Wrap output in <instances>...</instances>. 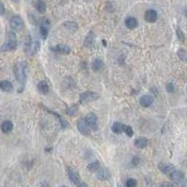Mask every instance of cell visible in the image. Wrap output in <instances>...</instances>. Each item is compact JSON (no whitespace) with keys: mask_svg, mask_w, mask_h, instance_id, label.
Listing matches in <instances>:
<instances>
[{"mask_svg":"<svg viewBox=\"0 0 187 187\" xmlns=\"http://www.w3.org/2000/svg\"><path fill=\"white\" fill-rule=\"evenodd\" d=\"M26 69H27V64L24 61L17 62L13 67V73H14L15 79L22 85V88L18 90V93H22L23 90L24 89V85L26 82Z\"/></svg>","mask_w":187,"mask_h":187,"instance_id":"6da1fadb","label":"cell"},{"mask_svg":"<svg viewBox=\"0 0 187 187\" xmlns=\"http://www.w3.org/2000/svg\"><path fill=\"white\" fill-rule=\"evenodd\" d=\"M17 48V38L14 32L10 31L8 33V41L1 47V52H10Z\"/></svg>","mask_w":187,"mask_h":187,"instance_id":"7a4b0ae2","label":"cell"},{"mask_svg":"<svg viewBox=\"0 0 187 187\" xmlns=\"http://www.w3.org/2000/svg\"><path fill=\"white\" fill-rule=\"evenodd\" d=\"M80 103L81 104H87L94 100H97L99 98V95L95 92H84L80 95Z\"/></svg>","mask_w":187,"mask_h":187,"instance_id":"3957f363","label":"cell"},{"mask_svg":"<svg viewBox=\"0 0 187 187\" xmlns=\"http://www.w3.org/2000/svg\"><path fill=\"white\" fill-rule=\"evenodd\" d=\"M84 119L92 130L97 131L98 129V118L95 113H89Z\"/></svg>","mask_w":187,"mask_h":187,"instance_id":"277c9868","label":"cell"},{"mask_svg":"<svg viewBox=\"0 0 187 187\" xmlns=\"http://www.w3.org/2000/svg\"><path fill=\"white\" fill-rule=\"evenodd\" d=\"M77 127H78V130L83 135V136H90L91 134V128L89 127L87 122L85 121L84 118H81L78 121L77 123Z\"/></svg>","mask_w":187,"mask_h":187,"instance_id":"5b68a950","label":"cell"},{"mask_svg":"<svg viewBox=\"0 0 187 187\" xmlns=\"http://www.w3.org/2000/svg\"><path fill=\"white\" fill-rule=\"evenodd\" d=\"M10 27L13 30L21 31L24 27V22L20 16H13L10 19Z\"/></svg>","mask_w":187,"mask_h":187,"instance_id":"8992f818","label":"cell"},{"mask_svg":"<svg viewBox=\"0 0 187 187\" xmlns=\"http://www.w3.org/2000/svg\"><path fill=\"white\" fill-rule=\"evenodd\" d=\"M49 30H50V21L48 19H44L39 26V34L43 40H45L49 35Z\"/></svg>","mask_w":187,"mask_h":187,"instance_id":"52a82bcc","label":"cell"},{"mask_svg":"<svg viewBox=\"0 0 187 187\" xmlns=\"http://www.w3.org/2000/svg\"><path fill=\"white\" fill-rule=\"evenodd\" d=\"M50 50L55 53H61V54H69L71 52V49L68 45L64 44H58L56 46H52L50 48Z\"/></svg>","mask_w":187,"mask_h":187,"instance_id":"ba28073f","label":"cell"},{"mask_svg":"<svg viewBox=\"0 0 187 187\" xmlns=\"http://www.w3.org/2000/svg\"><path fill=\"white\" fill-rule=\"evenodd\" d=\"M68 175H69V180H70L71 182H73L76 185H78L80 183L81 177H80V174L78 173V171L75 168H69L68 169Z\"/></svg>","mask_w":187,"mask_h":187,"instance_id":"9c48e42d","label":"cell"},{"mask_svg":"<svg viewBox=\"0 0 187 187\" xmlns=\"http://www.w3.org/2000/svg\"><path fill=\"white\" fill-rule=\"evenodd\" d=\"M96 173H97L96 174L97 178L98 180H100V181H107V180H109L110 178V172L106 168H102L101 167Z\"/></svg>","mask_w":187,"mask_h":187,"instance_id":"30bf717a","label":"cell"},{"mask_svg":"<svg viewBox=\"0 0 187 187\" xmlns=\"http://www.w3.org/2000/svg\"><path fill=\"white\" fill-rule=\"evenodd\" d=\"M158 17L157 11L154 10H148L145 11V20L148 23H154L156 22Z\"/></svg>","mask_w":187,"mask_h":187,"instance_id":"8fae6325","label":"cell"},{"mask_svg":"<svg viewBox=\"0 0 187 187\" xmlns=\"http://www.w3.org/2000/svg\"><path fill=\"white\" fill-rule=\"evenodd\" d=\"M158 168L160 169V171L164 174L169 175L171 172H173L175 170V168L173 165L171 164H168V163H160L158 165Z\"/></svg>","mask_w":187,"mask_h":187,"instance_id":"7c38bea8","label":"cell"},{"mask_svg":"<svg viewBox=\"0 0 187 187\" xmlns=\"http://www.w3.org/2000/svg\"><path fill=\"white\" fill-rule=\"evenodd\" d=\"M153 103V98L150 95H145L142 96L139 99V104L143 108H148Z\"/></svg>","mask_w":187,"mask_h":187,"instance_id":"4fadbf2b","label":"cell"},{"mask_svg":"<svg viewBox=\"0 0 187 187\" xmlns=\"http://www.w3.org/2000/svg\"><path fill=\"white\" fill-rule=\"evenodd\" d=\"M169 177H170V179H171L174 182H176V183L181 182V181H183V178H184L183 173H182L181 171H179V170H176V169H175L173 172H171V173L169 174Z\"/></svg>","mask_w":187,"mask_h":187,"instance_id":"5bb4252c","label":"cell"},{"mask_svg":"<svg viewBox=\"0 0 187 187\" xmlns=\"http://www.w3.org/2000/svg\"><path fill=\"white\" fill-rule=\"evenodd\" d=\"M94 43H95V35H94L93 31H90L84 39L83 46L86 48H91L94 45Z\"/></svg>","mask_w":187,"mask_h":187,"instance_id":"9a60e30c","label":"cell"},{"mask_svg":"<svg viewBox=\"0 0 187 187\" xmlns=\"http://www.w3.org/2000/svg\"><path fill=\"white\" fill-rule=\"evenodd\" d=\"M38 90L40 94L42 95H47L50 91V87H49V84L46 81H41L39 82L38 84Z\"/></svg>","mask_w":187,"mask_h":187,"instance_id":"2e32d148","label":"cell"},{"mask_svg":"<svg viewBox=\"0 0 187 187\" xmlns=\"http://www.w3.org/2000/svg\"><path fill=\"white\" fill-rule=\"evenodd\" d=\"M12 129H13V123H12L11 121L8 120V121H5V122L2 123V124H1V130H2L3 133L9 134V133H10L12 131Z\"/></svg>","mask_w":187,"mask_h":187,"instance_id":"e0dca14e","label":"cell"},{"mask_svg":"<svg viewBox=\"0 0 187 187\" xmlns=\"http://www.w3.org/2000/svg\"><path fill=\"white\" fill-rule=\"evenodd\" d=\"M103 67H104V63H103V61L100 58H97V59H95L93 61L92 69L94 71H99V70H101L103 69Z\"/></svg>","mask_w":187,"mask_h":187,"instance_id":"ac0fdd59","label":"cell"},{"mask_svg":"<svg viewBox=\"0 0 187 187\" xmlns=\"http://www.w3.org/2000/svg\"><path fill=\"white\" fill-rule=\"evenodd\" d=\"M124 127H126V124H123L122 123H119V122H115L113 123L111 129H112L113 133H115V134H121V133H123L124 131Z\"/></svg>","mask_w":187,"mask_h":187,"instance_id":"d6986e66","label":"cell"},{"mask_svg":"<svg viewBox=\"0 0 187 187\" xmlns=\"http://www.w3.org/2000/svg\"><path fill=\"white\" fill-rule=\"evenodd\" d=\"M0 89H1L3 92L10 93L13 90V85L9 81H2L1 82H0Z\"/></svg>","mask_w":187,"mask_h":187,"instance_id":"ffe728a7","label":"cell"},{"mask_svg":"<svg viewBox=\"0 0 187 187\" xmlns=\"http://www.w3.org/2000/svg\"><path fill=\"white\" fill-rule=\"evenodd\" d=\"M124 23H126V26L128 28V29H135L137 26H138V21L136 18L134 17H128L126 19V22H124Z\"/></svg>","mask_w":187,"mask_h":187,"instance_id":"44dd1931","label":"cell"},{"mask_svg":"<svg viewBox=\"0 0 187 187\" xmlns=\"http://www.w3.org/2000/svg\"><path fill=\"white\" fill-rule=\"evenodd\" d=\"M34 6L36 8V10L39 12V13H44L46 11V4L43 0H36Z\"/></svg>","mask_w":187,"mask_h":187,"instance_id":"7402d4cb","label":"cell"},{"mask_svg":"<svg viewBox=\"0 0 187 187\" xmlns=\"http://www.w3.org/2000/svg\"><path fill=\"white\" fill-rule=\"evenodd\" d=\"M63 26H64L67 30L70 31V32H75V31H77L78 28H79L78 24H77L75 22H70V21L65 22V23H63Z\"/></svg>","mask_w":187,"mask_h":187,"instance_id":"603a6c76","label":"cell"},{"mask_svg":"<svg viewBox=\"0 0 187 187\" xmlns=\"http://www.w3.org/2000/svg\"><path fill=\"white\" fill-rule=\"evenodd\" d=\"M134 144L139 149H144L148 145V140L146 139H144V138H139V139H135Z\"/></svg>","mask_w":187,"mask_h":187,"instance_id":"cb8c5ba5","label":"cell"},{"mask_svg":"<svg viewBox=\"0 0 187 187\" xmlns=\"http://www.w3.org/2000/svg\"><path fill=\"white\" fill-rule=\"evenodd\" d=\"M101 168V165L98 161H95V162H92L87 166V169L91 172H97L99 168Z\"/></svg>","mask_w":187,"mask_h":187,"instance_id":"d4e9b609","label":"cell"},{"mask_svg":"<svg viewBox=\"0 0 187 187\" xmlns=\"http://www.w3.org/2000/svg\"><path fill=\"white\" fill-rule=\"evenodd\" d=\"M31 46H32V39H31L30 36H27L24 40V44H23V50L26 53L31 51Z\"/></svg>","mask_w":187,"mask_h":187,"instance_id":"484cf974","label":"cell"},{"mask_svg":"<svg viewBox=\"0 0 187 187\" xmlns=\"http://www.w3.org/2000/svg\"><path fill=\"white\" fill-rule=\"evenodd\" d=\"M177 55H178V57H179L182 62H185V63H187V52H186L183 49L178 50Z\"/></svg>","mask_w":187,"mask_h":187,"instance_id":"4316f807","label":"cell"},{"mask_svg":"<svg viewBox=\"0 0 187 187\" xmlns=\"http://www.w3.org/2000/svg\"><path fill=\"white\" fill-rule=\"evenodd\" d=\"M77 113H78L77 105H73V106L69 107V109H67V114H69V116H75Z\"/></svg>","mask_w":187,"mask_h":187,"instance_id":"83f0119b","label":"cell"},{"mask_svg":"<svg viewBox=\"0 0 187 187\" xmlns=\"http://www.w3.org/2000/svg\"><path fill=\"white\" fill-rule=\"evenodd\" d=\"M176 34H177L178 39H179L181 42H183V41H184V34H183L182 30H181L180 27H177V29H176Z\"/></svg>","mask_w":187,"mask_h":187,"instance_id":"f1b7e54d","label":"cell"},{"mask_svg":"<svg viewBox=\"0 0 187 187\" xmlns=\"http://www.w3.org/2000/svg\"><path fill=\"white\" fill-rule=\"evenodd\" d=\"M137 186V180L130 178L127 179L126 181V187H136Z\"/></svg>","mask_w":187,"mask_h":187,"instance_id":"f546056e","label":"cell"},{"mask_svg":"<svg viewBox=\"0 0 187 187\" xmlns=\"http://www.w3.org/2000/svg\"><path fill=\"white\" fill-rule=\"evenodd\" d=\"M124 133L127 134V137H129V138H132L133 137V135H134V131H133V129H132V127H130V126H126V127H124V131H123Z\"/></svg>","mask_w":187,"mask_h":187,"instance_id":"4dcf8cb0","label":"cell"},{"mask_svg":"<svg viewBox=\"0 0 187 187\" xmlns=\"http://www.w3.org/2000/svg\"><path fill=\"white\" fill-rule=\"evenodd\" d=\"M39 49V43L38 41H36L35 43H32V46H31V51H30L31 53H32V55H34Z\"/></svg>","mask_w":187,"mask_h":187,"instance_id":"1f68e13d","label":"cell"},{"mask_svg":"<svg viewBox=\"0 0 187 187\" xmlns=\"http://www.w3.org/2000/svg\"><path fill=\"white\" fill-rule=\"evenodd\" d=\"M139 162H140L139 157L135 156V157H133V159H132V161H131V165H132L133 167H137V166L139 164Z\"/></svg>","mask_w":187,"mask_h":187,"instance_id":"d6a6232c","label":"cell"},{"mask_svg":"<svg viewBox=\"0 0 187 187\" xmlns=\"http://www.w3.org/2000/svg\"><path fill=\"white\" fill-rule=\"evenodd\" d=\"M174 90H175V88H174L173 83L169 82V83H168V84H167V91H168V93H173V92H174Z\"/></svg>","mask_w":187,"mask_h":187,"instance_id":"836d02e7","label":"cell"},{"mask_svg":"<svg viewBox=\"0 0 187 187\" xmlns=\"http://www.w3.org/2000/svg\"><path fill=\"white\" fill-rule=\"evenodd\" d=\"M161 187H175V185L172 184V183H170V182H164L161 185Z\"/></svg>","mask_w":187,"mask_h":187,"instance_id":"e575fe53","label":"cell"},{"mask_svg":"<svg viewBox=\"0 0 187 187\" xmlns=\"http://www.w3.org/2000/svg\"><path fill=\"white\" fill-rule=\"evenodd\" d=\"M5 12V8H4V5L3 4H0V14H4Z\"/></svg>","mask_w":187,"mask_h":187,"instance_id":"d590c367","label":"cell"},{"mask_svg":"<svg viewBox=\"0 0 187 187\" xmlns=\"http://www.w3.org/2000/svg\"><path fill=\"white\" fill-rule=\"evenodd\" d=\"M78 187H88V185L86 183H84V182H80L78 184Z\"/></svg>","mask_w":187,"mask_h":187,"instance_id":"8d00e7d4","label":"cell"},{"mask_svg":"<svg viewBox=\"0 0 187 187\" xmlns=\"http://www.w3.org/2000/svg\"><path fill=\"white\" fill-rule=\"evenodd\" d=\"M11 1H12V2H15V3H18L20 0H11Z\"/></svg>","mask_w":187,"mask_h":187,"instance_id":"74e56055","label":"cell"},{"mask_svg":"<svg viewBox=\"0 0 187 187\" xmlns=\"http://www.w3.org/2000/svg\"><path fill=\"white\" fill-rule=\"evenodd\" d=\"M181 187H187V182H185V183H184V184H183Z\"/></svg>","mask_w":187,"mask_h":187,"instance_id":"f35d334b","label":"cell"},{"mask_svg":"<svg viewBox=\"0 0 187 187\" xmlns=\"http://www.w3.org/2000/svg\"><path fill=\"white\" fill-rule=\"evenodd\" d=\"M103 44H104V45H105V46H106V45H107V43H106V41H105V40H103Z\"/></svg>","mask_w":187,"mask_h":187,"instance_id":"ab89813d","label":"cell"},{"mask_svg":"<svg viewBox=\"0 0 187 187\" xmlns=\"http://www.w3.org/2000/svg\"><path fill=\"white\" fill-rule=\"evenodd\" d=\"M117 187H122V185L121 184H117Z\"/></svg>","mask_w":187,"mask_h":187,"instance_id":"60d3db41","label":"cell"},{"mask_svg":"<svg viewBox=\"0 0 187 187\" xmlns=\"http://www.w3.org/2000/svg\"><path fill=\"white\" fill-rule=\"evenodd\" d=\"M61 187H68V186H66V185H63V186H61Z\"/></svg>","mask_w":187,"mask_h":187,"instance_id":"b9f144b4","label":"cell"}]
</instances>
